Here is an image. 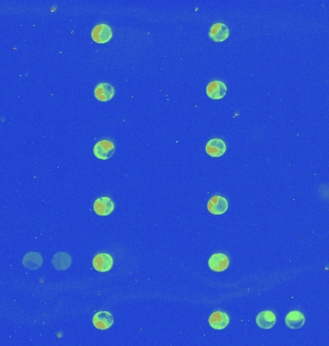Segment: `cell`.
I'll return each instance as SVG.
<instances>
[{
	"mask_svg": "<svg viewBox=\"0 0 329 346\" xmlns=\"http://www.w3.org/2000/svg\"><path fill=\"white\" fill-rule=\"evenodd\" d=\"M22 264L26 269L30 271H36L42 267L43 257L38 252H29L23 257Z\"/></svg>",
	"mask_w": 329,
	"mask_h": 346,
	"instance_id": "obj_13",
	"label": "cell"
},
{
	"mask_svg": "<svg viewBox=\"0 0 329 346\" xmlns=\"http://www.w3.org/2000/svg\"><path fill=\"white\" fill-rule=\"evenodd\" d=\"M229 316L223 312H215L209 317V324L215 330H223L229 324Z\"/></svg>",
	"mask_w": 329,
	"mask_h": 346,
	"instance_id": "obj_12",
	"label": "cell"
},
{
	"mask_svg": "<svg viewBox=\"0 0 329 346\" xmlns=\"http://www.w3.org/2000/svg\"><path fill=\"white\" fill-rule=\"evenodd\" d=\"M52 265L57 271H66L71 265V257L66 252H59L53 256Z\"/></svg>",
	"mask_w": 329,
	"mask_h": 346,
	"instance_id": "obj_16",
	"label": "cell"
},
{
	"mask_svg": "<svg viewBox=\"0 0 329 346\" xmlns=\"http://www.w3.org/2000/svg\"><path fill=\"white\" fill-rule=\"evenodd\" d=\"M226 151V143L220 139H212L206 144V152L213 158L221 157Z\"/></svg>",
	"mask_w": 329,
	"mask_h": 346,
	"instance_id": "obj_10",
	"label": "cell"
},
{
	"mask_svg": "<svg viewBox=\"0 0 329 346\" xmlns=\"http://www.w3.org/2000/svg\"><path fill=\"white\" fill-rule=\"evenodd\" d=\"M116 152L113 142L110 141H100L94 147V154L99 160H108Z\"/></svg>",
	"mask_w": 329,
	"mask_h": 346,
	"instance_id": "obj_1",
	"label": "cell"
},
{
	"mask_svg": "<svg viewBox=\"0 0 329 346\" xmlns=\"http://www.w3.org/2000/svg\"><path fill=\"white\" fill-rule=\"evenodd\" d=\"M207 209L213 215H223L228 210V201L222 196L216 195L209 200Z\"/></svg>",
	"mask_w": 329,
	"mask_h": 346,
	"instance_id": "obj_4",
	"label": "cell"
},
{
	"mask_svg": "<svg viewBox=\"0 0 329 346\" xmlns=\"http://www.w3.org/2000/svg\"><path fill=\"white\" fill-rule=\"evenodd\" d=\"M229 33V28L225 24L216 23L211 27L209 31V37L215 43H221L228 39Z\"/></svg>",
	"mask_w": 329,
	"mask_h": 346,
	"instance_id": "obj_5",
	"label": "cell"
},
{
	"mask_svg": "<svg viewBox=\"0 0 329 346\" xmlns=\"http://www.w3.org/2000/svg\"><path fill=\"white\" fill-rule=\"evenodd\" d=\"M114 265V261L110 254L107 253H100L98 254L93 260V266L96 271L99 272H107L109 271Z\"/></svg>",
	"mask_w": 329,
	"mask_h": 346,
	"instance_id": "obj_7",
	"label": "cell"
},
{
	"mask_svg": "<svg viewBox=\"0 0 329 346\" xmlns=\"http://www.w3.org/2000/svg\"><path fill=\"white\" fill-rule=\"evenodd\" d=\"M256 323L262 329H272L276 323V316L272 311H264L257 314Z\"/></svg>",
	"mask_w": 329,
	"mask_h": 346,
	"instance_id": "obj_15",
	"label": "cell"
},
{
	"mask_svg": "<svg viewBox=\"0 0 329 346\" xmlns=\"http://www.w3.org/2000/svg\"><path fill=\"white\" fill-rule=\"evenodd\" d=\"M113 38V31L109 25L99 24L92 31V39L98 43H107Z\"/></svg>",
	"mask_w": 329,
	"mask_h": 346,
	"instance_id": "obj_2",
	"label": "cell"
},
{
	"mask_svg": "<svg viewBox=\"0 0 329 346\" xmlns=\"http://www.w3.org/2000/svg\"><path fill=\"white\" fill-rule=\"evenodd\" d=\"M305 323V316L299 311H292L286 315L285 324L290 329H299Z\"/></svg>",
	"mask_w": 329,
	"mask_h": 346,
	"instance_id": "obj_14",
	"label": "cell"
},
{
	"mask_svg": "<svg viewBox=\"0 0 329 346\" xmlns=\"http://www.w3.org/2000/svg\"><path fill=\"white\" fill-rule=\"evenodd\" d=\"M209 268L216 272H222L229 267V259L226 255L216 253L211 256L208 262Z\"/></svg>",
	"mask_w": 329,
	"mask_h": 346,
	"instance_id": "obj_6",
	"label": "cell"
},
{
	"mask_svg": "<svg viewBox=\"0 0 329 346\" xmlns=\"http://www.w3.org/2000/svg\"><path fill=\"white\" fill-rule=\"evenodd\" d=\"M94 94L98 100L105 102L114 98L115 89L109 83H99V85L95 88Z\"/></svg>",
	"mask_w": 329,
	"mask_h": 346,
	"instance_id": "obj_11",
	"label": "cell"
},
{
	"mask_svg": "<svg viewBox=\"0 0 329 346\" xmlns=\"http://www.w3.org/2000/svg\"><path fill=\"white\" fill-rule=\"evenodd\" d=\"M93 324L99 330H107L114 324V317L109 312H99L93 317Z\"/></svg>",
	"mask_w": 329,
	"mask_h": 346,
	"instance_id": "obj_8",
	"label": "cell"
},
{
	"mask_svg": "<svg viewBox=\"0 0 329 346\" xmlns=\"http://www.w3.org/2000/svg\"><path fill=\"white\" fill-rule=\"evenodd\" d=\"M227 92V86L222 81H213L206 88V94L211 99H221Z\"/></svg>",
	"mask_w": 329,
	"mask_h": 346,
	"instance_id": "obj_9",
	"label": "cell"
},
{
	"mask_svg": "<svg viewBox=\"0 0 329 346\" xmlns=\"http://www.w3.org/2000/svg\"><path fill=\"white\" fill-rule=\"evenodd\" d=\"M94 210L97 215L100 216H109L115 210L114 201L108 196L98 198L94 203Z\"/></svg>",
	"mask_w": 329,
	"mask_h": 346,
	"instance_id": "obj_3",
	"label": "cell"
}]
</instances>
